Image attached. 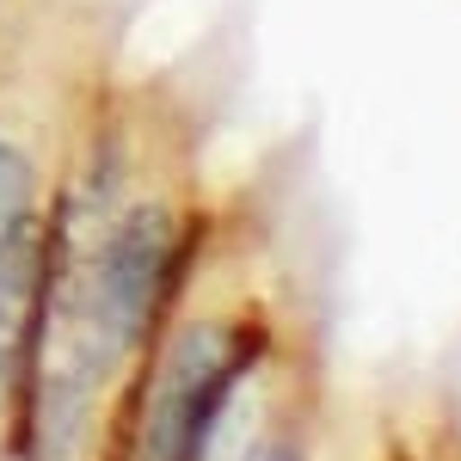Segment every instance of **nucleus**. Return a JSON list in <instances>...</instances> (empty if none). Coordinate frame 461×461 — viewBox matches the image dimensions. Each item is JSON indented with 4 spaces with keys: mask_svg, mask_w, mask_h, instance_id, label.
Masks as SVG:
<instances>
[{
    "mask_svg": "<svg viewBox=\"0 0 461 461\" xmlns=\"http://www.w3.org/2000/svg\"><path fill=\"white\" fill-rule=\"evenodd\" d=\"M37 173L19 148L0 136V240H13L25 221H37Z\"/></svg>",
    "mask_w": 461,
    "mask_h": 461,
    "instance_id": "3",
    "label": "nucleus"
},
{
    "mask_svg": "<svg viewBox=\"0 0 461 461\" xmlns=\"http://www.w3.org/2000/svg\"><path fill=\"white\" fill-rule=\"evenodd\" d=\"M173 252L178 221L167 203H136L105 228V240L80 277V302H74V363L56 382L68 393V419H80V400L136 351L142 326L154 320V302L173 277Z\"/></svg>",
    "mask_w": 461,
    "mask_h": 461,
    "instance_id": "1",
    "label": "nucleus"
},
{
    "mask_svg": "<svg viewBox=\"0 0 461 461\" xmlns=\"http://www.w3.org/2000/svg\"><path fill=\"white\" fill-rule=\"evenodd\" d=\"M240 461H302V449H295L289 437H265V443H252Z\"/></svg>",
    "mask_w": 461,
    "mask_h": 461,
    "instance_id": "4",
    "label": "nucleus"
},
{
    "mask_svg": "<svg viewBox=\"0 0 461 461\" xmlns=\"http://www.w3.org/2000/svg\"><path fill=\"white\" fill-rule=\"evenodd\" d=\"M234 382H240V357L228 351V332L215 320L185 326L167 345L160 375L148 388V425H142L148 461H210Z\"/></svg>",
    "mask_w": 461,
    "mask_h": 461,
    "instance_id": "2",
    "label": "nucleus"
}]
</instances>
